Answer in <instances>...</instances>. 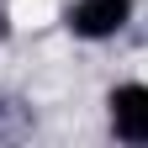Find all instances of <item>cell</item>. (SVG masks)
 Listing matches in <instances>:
<instances>
[{
    "label": "cell",
    "mask_w": 148,
    "mask_h": 148,
    "mask_svg": "<svg viewBox=\"0 0 148 148\" xmlns=\"http://www.w3.org/2000/svg\"><path fill=\"white\" fill-rule=\"evenodd\" d=\"M106 122H111V138H116V143L148 148V85L143 79L116 85L106 95Z\"/></svg>",
    "instance_id": "cell-2"
},
{
    "label": "cell",
    "mask_w": 148,
    "mask_h": 148,
    "mask_svg": "<svg viewBox=\"0 0 148 148\" xmlns=\"http://www.w3.org/2000/svg\"><path fill=\"white\" fill-rule=\"evenodd\" d=\"M5 32H11V21H5V5H0V42H5Z\"/></svg>",
    "instance_id": "cell-3"
},
{
    "label": "cell",
    "mask_w": 148,
    "mask_h": 148,
    "mask_svg": "<svg viewBox=\"0 0 148 148\" xmlns=\"http://www.w3.org/2000/svg\"><path fill=\"white\" fill-rule=\"evenodd\" d=\"M127 21H132V0H69L64 11V32L79 42H106L127 32Z\"/></svg>",
    "instance_id": "cell-1"
}]
</instances>
